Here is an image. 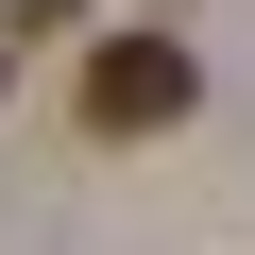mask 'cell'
Returning <instances> with one entry per match:
<instances>
[{
    "instance_id": "1",
    "label": "cell",
    "mask_w": 255,
    "mask_h": 255,
    "mask_svg": "<svg viewBox=\"0 0 255 255\" xmlns=\"http://www.w3.org/2000/svg\"><path fill=\"white\" fill-rule=\"evenodd\" d=\"M187 102H204L187 34H102L85 51V136H153V119H187Z\"/></svg>"
}]
</instances>
